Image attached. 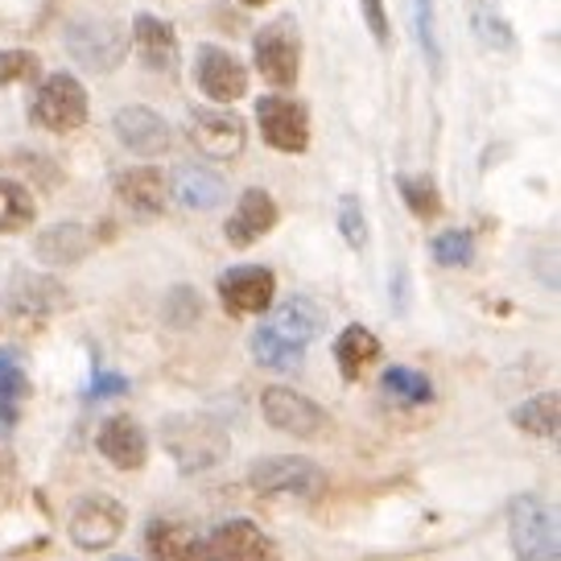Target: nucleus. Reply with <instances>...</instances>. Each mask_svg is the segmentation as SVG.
Listing matches in <instances>:
<instances>
[{"label":"nucleus","mask_w":561,"mask_h":561,"mask_svg":"<svg viewBox=\"0 0 561 561\" xmlns=\"http://www.w3.org/2000/svg\"><path fill=\"white\" fill-rule=\"evenodd\" d=\"M261 413L273 430L294 434V438H327V434H331V417H327V409H318L310 397H301V392H294V388H285V385L264 388Z\"/></svg>","instance_id":"10"},{"label":"nucleus","mask_w":561,"mask_h":561,"mask_svg":"<svg viewBox=\"0 0 561 561\" xmlns=\"http://www.w3.org/2000/svg\"><path fill=\"white\" fill-rule=\"evenodd\" d=\"M161 318L170 322V327H194L198 318H203V294L194 289V285H174L165 301H161Z\"/></svg>","instance_id":"32"},{"label":"nucleus","mask_w":561,"mask_h":561,"mask_svg":"<svg viewBox=\"0 0 561 561\" xmlns=\"http://www.w3.org/2000/svg\"><path fill=\"white\" fill-rule=\"evenodd\" d=\"M30 397V376L13 351H0V434L21 421V404Z\"/></svg>","instance_id":"24"},{"label":"nucleus","mask_w":561,"mask_h":561,"mask_svg":"<svg viewBox=\"0 0 561 561\" xmlns=\"http://www.w3.org/2000/svg\"><path fill=\"white\" fill-rule=\"evenodd\" d=\"M194 83L210 104H236L248 95V70L228 46H198L194 50Z\"/></svg>","instance_id":"12"},{"label":"nucleus","mask_w":561,"mask_h":561,"mask_svg":"<svg viewBox=\"0 0 561 561\" xmlns=\"http://www.w3.org/2000/svg\"><path fill=\"white\" fill-rule=\"evenodd\" d=\"M112 128H116V140H121L128 153H137V158H161L174 145L170 124L161 121L153 107H140V104L121 107L112 116Z\"/></svg>","instance_id":"15"},{"label":"nucleus","mask_w":561,"mask_h":561,"mask_svg":"<svg viewBox=\"0 0 561 561\" xmlns=\"http://www.w3.org/2000/svg\"><path fill=\"white\" fill-rule=\"evenodd\" d=\"M277 219H280L277 198L264 191V186H252V191L240 194L236 210L228 215V224H224V236H228L231 248H252L256 240H264L268 231L277 228Z\"/></svg>","instance_id":"17"},{"label":"nucleus","mask_w":561,"mask_h":561,"mask_svg":"<svg viewBox=\"0 0 561 561\" xmlns=\"http://www.w3.org/2000/svg\"><path fill=\"white\" fill-rule=\"evenodd\" d=\"M128 392V380H124L121 371H104V368H95L91 371V385H88V401H104V397H124Z\"/></svg>","instance_id":"37"},{"label":"nucleus","mask_w":561,"mask_h":561,"mask_svg":"<svg viewBox=\"0 0 561 561\" xmlns=\"http://www.w3.org/2000/svg\"><path fill=\"white\" fill-rule=\"evenodd\" d=\"M430 256L442 264V268H471L474 261V236L467 228H450L434 236L430 244Z\"/></svg>","instance_id":"30"},{"label":"nucleus","mask_w":561,"mask_h":561,"mask_svg":"<svg viewBox=\"0 0 561 561\" xmlns=\"http://www.w3.org/2000/svg\"><path fill=\"white\" fill-rule=\"evenodd\" d=\"M37 79H42V58L34 50H0V88L37 83Z\"/></svg>","instance_id":"34"},{"label":"nucleus","mask_w":561,"mask_h":561,"mask_svg":"<svg viewBox=\"0 0 561 561\" xmlns=\"http://www.w3.org/2000/svg\"><path fill=\"white\" fill-rule=\"evenodd\" d=\"M256 128L268 149L277 153H306L310 149V107L294 95H261L256 100Z\"/></svg>","instance_id":"9"},{"label":"nucleus","mask_w":561,"mask_h":561,"mask_svg":"<svg viewBox=\"0 0 561 561\" xmlns=\"http://www.w3.org/2000/svg\"><path fill=\"white\" fill-rule=\"evenodd\" d=\"M248 488L261 495H298V500H318L327 479L318 471L314 458L301 455H264L248 467Z\"/></svg>","instance_id":"7"},{"label":"nucleus","mask_w":561,"mask_h":561,"mask_svg":"<svg viewBox=\"0 0 561 561\" xmlns=\"http://www.w3.org/2000/svg\"><path fill=\"white\" fill-rule=\"evenodd\" d=\"M376 359H380V339L364 322H351V327L339 331V339H334V364L343 371V380H359L364 368L376 364Z\"/></svg>","instance_id":"23"},{"label":"nucleus","mask_w":561,"mask_h":561,"mask_svg":"<svg viewBox=\"0 0 561 561\" xmlns=\"http://www.w3.org/2000/svg\"><path fill=\"white\" fill-rule=\"evenodd\" d=\"M62 37L70 58L95 75H112L128 58V34L107 18H75Z\"/></svg>","instance_id":"6"},{"label":"nucleus","mask_w":561,"mask_h":561,"mask_svg":"<svg viewBox=\"0 0 561 561\" xmlns=\"http://www.w3.org/2000/svg\"><path fill=\"white\" fill-rule=\"evenodd\" d=\"M91 252V231L83 224H54L34 240V256L46 268H67L79 264Z\"/></svg>","instance_id":"22"},{"label":"nucleus","mask_w":561,"mask_h":561,"mask_svg":"<svg viewBox=\"0 0 561 561\" xmlns=\"http://www.w3.org/2000/svg\"><path fill=\"white\" fill-rule=\"evenodd\" d=\"M18 483V458H13V450L0 442V495Z\"/></svg>","instance_id":"38"},{"label":"nucleus","mask_w":561,"mask_h":561,"mask_svg":"<svg viewBox=\"0 0 561 561\" xmlns=\"http://www.w3.org/2000/svg\"><path fill=\"white\" fill-rule=\"evenodd\" d=\"M91 116V100H88V88L67 75V70H54L46 75L34 91V104H30V121L37 128H46V133H75V128H83Z\"/></svg>","instance_id":"4"},{"label":"nucleus","mask_w":561,"mask_h":561,"mask_svg":"<svg viewBox=\"0 0 561 561\" xmlns=\"http://www.w3.org/2000/svg\"><path fill=\"white\" fill-rule=\"evenodd\" d=\"M413 34L425 54V62L434 75H442V42H438V18H434V0H413Z\"/></svg>","instance_id":"31"},{"label":"nucleus","mask_w":561,"mask_h":561,"mask_svg":"<svg viewBox=\"0 0 561 561\" xmlns=\"http://www.w3.org/2000/svg\"><path fill=\"white\" fill-rule=\"evenodd\" d=\"M165 191L174 198L178 207L186 210H215L224 198H228V178L207 170V165H178L170 182H165Z\"/></svg>","instance_id":"20"},{"label":"nucleus","mask_w":561,"mask_h":561,"mask_svg":"<svg viewBox=\"0 0 561 561\" xmlns=\"http://www.w3.org/2000/svg\"><path fill=\"white\" fill-rule=\"evenodd\" d=\"M252 62L273 88L289 91L301 70V34L294 18H277L252 34Z\"/></svg>","instance_id":"5"},{"label":"nucleus","mask_w":561,"mask_h":561,"mask_svg":"<svg viewBox=\"0 0 561 561\" xmlns=\"http://www.w3.org/2000/svg\"><path fill=\"white\" fill-rule=\"evenodd\" d=\"M240 4H252V9H261V4H268V0H240Z\"/></svg>","instance_id":"40"},{"label":"nucleus","mask_w":561,"mask_h":561,"mask_svg":"<svg viewBox=\"0 0 561 561\" xmlns=\"http://www.w3.org/2000/svg\"><path fill=\"white\" fill-rule=\"evenodd\" d=\"M397 191H401L409 215H417V219H438L442 215V191L430 174H401Z\"/></svg>","instance_id":"29"},{"label":"nucleus","mask_w":561,"mask_h":561,"mask_svg":"<svg viewBox=\"0 0 561 561\" xmlns=\"http://www.w3.org/2000/svg\"><path fill=\"white\" fill-rule=\"evenodd\" d=\"M339 236L347 240L351 252H364V248H368L371 228H368V215H364V203H359L355 194H343V198H339Z\"/></svg>","instance_id":"33"},{"label":"nucleus","mask_w":561,"mask_h":561,"mask_svg":"<svg viewBox=\"0 0 561 561\" xmlns=\"http://www.w3.org/2000/svg\"><path fill=\"white\" fill-rule=\"evenodd\" d=\"M124 525H128V512H124L121 500H112L104 491H95V495H83L75 512H70V541L75 549H83V553H100L107 545L121 541Z\"/></svg>","instance_id":"8"},{"label":"nucleus","mask_w":561,"mask_h":561,"mask_svg":"<svg viewBox=\"0 0 561 561\" xmlns=\"http://www.w3.org/2000/svg\"><path fill=\"white\" fill-rule=\"evenodd\" d=\"M474 34H479V42L491 46V50H500V54L516 50V34H512V25L500 18L495 9H479V13H474Z\"/></svg>","instance_id":"35"},{"label":"nucleus","mask_w":561,"mask_h":561,"mask_svg":"<svg viewBox=\"0 0 561 561\" xmlns=\"http://www.w3.org/2000/svg\"><path fill=\"white\" fill-rule=\"evenodd\" d=\"M327 331V314L310 298H285L280 306H268L261 327L252 331L248 347L252 359L268 371H298L306 364V351L318 334Z\"/></svg>","instance_id":"1"},{"label":"nucleus","mask_w":561,"mask_h":561,"mask_svg":"<svg viewBox=\"0 0 561 561\" xmlns=\"http://www.w3.org/2000/svg\"><path fill=\"white\" fill-rule=\"evenodd\" d=\"M198 558H231V561H252V558H277V545L252 520H228V525L210 528L207 541H198Z\"/></svg>","instance_id":"16"},{"label":"nucleus","mask_w":561,"mask_h":561,"mask_svg":"<svg viewBox=\"0 0 561 561\" xmlns=\"http://www.w3.org/2000/svg\"><path fill=\"white\" fill-rule=\"evenodd\" d=\"M112 191H116V198H121L137 219H158L161 210H165V198H170V191H165V174L153 170V165L121 170L116 182H112Z\"/></svg>","instance_id":"19"},{"label":"nucleus","mask_w":561,"mask_h":561,"mask_svg":"<svg viewBox=\"0 0 561 561\" xmlns=\"http://www.w3.org/2000/svg\"><path fill=\"white\" fill-rule=\"evenodd\" d=\"M512 553L520 561H558V508L545 504L537 491H520L508 504Z\"/></svg>","instance_id":"3"},{"label":"nucleus","mask_w":561,"mask_h":561,"mask_svg":"<svg viewBox=\"0 0 561 561\" xmlns=\"http://www.w3.org/2000/svg\"><path fill=\"white\" fill-rule=\"evenodd\" d=\"M392 310H397V314H404V268H397V273H392Z\"/></svg>","instance_id":"39"},{"label":"nucleus","mask_w":561,"mask_h":561,"mask_svg":"<svg viewBox=\"0 0 561 561\" xmlns=\"http://www.w3.org/2000/svg\"><path fill=\"white\" fill-rule=\"evenodd\" d=\"M37 203L13 178H0V236H18V231L34 228Z\"/></svg>","instance_id":"26"},{"label":"nucleus","mask_w":561,"mask_h":561,"mask_svg":"<svg viewBox=\"0 0 561 561\" xmlns=\"http://www.w3.org/2000/svg\"><path fill=\"white\" fill-rule=\"evenodd\" d=\"M380 388H385L392 401H401V404H430L434 401V380L417 368H404V364L385 368Z\"/></svg>","instance_id":"28"},{"label":"nucleus","mask_w":561,"mask_h":561,"mask_svg":"<svg viewBox=\"0 0 561 561\" xmlns=\"http://www.w3.org/2000/svg\"><path fill=\"white\" fill-rule=\"evenodd\" d=\"M4 306L25 318H50L70 310V289L58 277H50V273L18 268L9 277V285H4Z\"/></svg>","instance_id":"14"},{"label":"nucleus","mask_w":561,"mask_h":561,"mask_svg":"<svg viewBox=\"0 0 561 561\" xmlns=\"http://www.w3.org/2000/svg\"><path fill=\"white\" fill-rule=\"evenodd\" d=\"M359 9H364V21H368L371 42H376L380 50H388V42H392V25H388L385 0H359Z\"/></svg>","instance_id":"36"},{"label":"nucleus","mask_w":561,"mask_h":561,"mask_svg":"<svg viewBox=\"0 0 561 561\" xmlns=\"http://www.w3.org/2000/svg\"><path fill=\"white\" fill-rule=\"evenodd\" d=\"M145 545H149L153 558H198V537L186 525H174V520H149Z\"/></svg>","instance_id":"27"},{"label":"nucleus","mask_w":561,"mask_h":561,"mask_svg":"<svg viewBox=\"0 0 561 561\" xmlns=\"http://www.w3.org/2000/svg\"><path fill=\"white\" fill-rule=\"evenodd\" d=\"M219 301L231 318H252L264 314L273 298H277V277L273 268L264 264H236V268H224L219 273Z\"/></svg>","instance_id":"11"},{"label":"nucleus","mask_w":561,"mask_h":561,"mask_svg":"<svg viewBox=\"0 0 561 561\" xmlns=\"http://www.w3.org/2000/svg\"><path fill=\"white\" fill-rule=\"evenodd\" d=\"M161 446L178 462V471L198 474L219 467L231 450L228 430L207 413H174L161 421Z\"/></svg>","instance_id":"2"},{"label":"nucleus","mask_w":561,"mask_h":561,"mask_svg":"<svg viewBox=\"0 0 561 561\" xmlns=\"http://www.w3.org/2000/svg\"><path fill=\"white\" fill-rule=\"evenodd\" d=\"M133 46H137L140 62L149 70H174L178 67V37L174 25L158 13H137L133 18Z\"/></svg>","instance_id":"21"},{"label":"nucleus","mask_w":561,"mask_h":561,"mask_svg":"<svg viewBox=\"0 0 561 561\" xmlns=\"http://www.w3.org/2000/svg\"><path fill=\"white\" fill-rule=\"evenodd\" d=\"M95 446H100V455H104L112 467H121V471H140L145 458H149V434H145V425H140L137 417H128V413L107 417L104 425H100V434H95Z\"/></svg>","instance_id":"18"},{"label":"nucleus","mask_w":561,"mask_h":561,"mask_svg":"<svg viewBox=\"0 0 561 561\" xmlns=\"http://www.w3.org/2000/svg\"><path fill=\"white\" fill-rule=\"evenodd\" d=\"M191 145L210 161H236L244 153L248 128L228 107H194L191 112Z\"/></svg>","instance_id":"13"},{"label":"nucleus","mask_w":561,"mask_h":561,"mask_svg":"<svg viewBox=\"0 0 561 561\" xmlns=\"http://www.w3.org/2000/svg\"><path fill=\"white\" fill-rule=\"evenodd\" d=\"M512 425L525 430L528 438H558V425H561V397L558 392H537L528 397L525 404L512 409Z\"/></svg>","instance_id":"25"}]
</instances>
